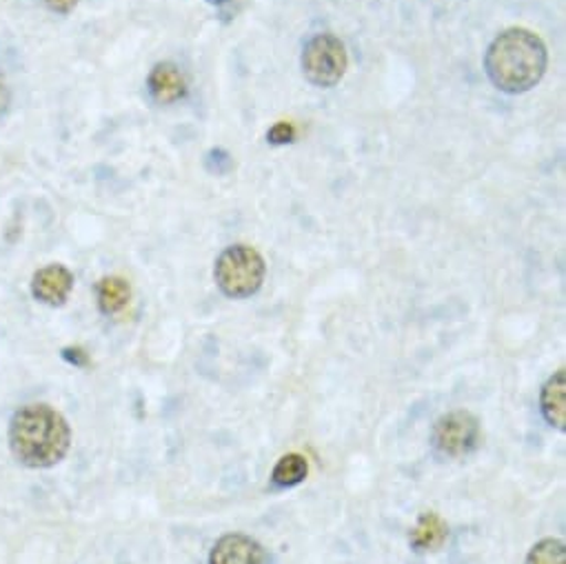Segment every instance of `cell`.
Segmentation results:
<instances>
[{
	"label": "cell",
	"mask_w": 566,
	"mask_h": 564,
	"mask_svg": "<svg viewBox=\"0 0 566 564\" xmlns=\"http://www.w3.org/2000/svg\"><path fill=\"white\" fill-rule=\"evenodd\" d=\"M307 473H310L307 458L301 453H287L275 462V467L271 471V482L277 489H292V487L305 482Z\"/></svg>",
	"instance_id": "cell-12"
},
{
	"label": "cell",
	"mask_w": 566,
	"mask_h": 564,
	"mask_svg": "<svg viewBox=\"0 0 566 564\" xmlns=\"http://www.w3.org/2000/svg\"><path fill=\"white\" fill-rule=\"evenodd\" d=\"M539 409L544 420L557 431L566 429V372L553 374L539 394Z\"/></svg>",
	"instance_id": "cell-9"
},
{
	"label": "cell",
	"mask_w": 566,
	"mask_h": 564,
	"mask_svg": "<svg viewBox=\"0 0 566 564\" xmlns=\"http://www.w3.org/2000/svg\"><path fill=\"white\" fill-rule=\"evenodd\" d=\"M480 422L471 411L458 409L440 416L431 431L433 449L444 458H464L480 445Z\"/></svg>",
	"instance_id": "cell-5"
},
{
	"label": "cell",
	"mask_w": 566,
	"mask_h": 564,
	"mask_svg": "<svg viewBox=\"0 0 566 564\" xmlns=\"http://www.w3.org/2000/svg\"><path fill=\"white\" fill-rule=\"evenodd\" d=\"M546 48L528 30L513 28L502 32L486 50L484 70L489 81L504 94L533 90L546 72Z\"/></svg>",
	"instance_id": "cell-2"
},
{
	"label": "cell",
	"mask_w": 566,
	"mask_h": 564,
	"mask_svg": "<svg viewBox=\"0 0 566 564\" xmlns=\"http://www.w3.org/2000/svg\"><path fill=\"white\" fill-rule=\"evenodd\" d=\"M45 6L54 12V14H70L74 12V8L78 6V0H45Z\"/></svg>",
	"instance_id": "cell-15"
},
{
	"label": "cell",
	"mask_w": 566,
	"mask_h": 564,
	"mask_svg": "<svg viewBox=\"0 0 566 564\" xmlns=\"http://www.w3.org/2000/svg\"><path fill=\"white\" fill-rule=\"evenodd\" d=\"M271 145H290L296 140V129L292 123H275L266 134Z\"/></svg>",
	"instance_id": "cell-14"
},
{
	"label": "cell",
	"mask_w": 566,
	"mask_h": 564,
	"mask_svg": "<svg viewBox=\"0 0 566 564\" xmlns=\"http://www.w3.org/2000/svg\"><path fill=\"white\" fill-rule=\"evenodd\" d=\"M209 564H269V555L258 540L244 533H227L213 544Z\"/></svg>",
	"instance_id": "cell-7"
},
{
	"label": "cell",
	"mask_w": 566,
	"mask_h": 564,
	"mask_svg": "<svg viewBox=\"0 0 566 564\" xmlns=\"http://www.w3.org/2000/svg\"><path fill=\"white\" fill-rule=\"evenodd\" d=\"M266 264L264 258L249 244L227 247L213 267V278L218 290L233 301L251 299L260 292L264 282Z\"/></svg>",
	"instance_id": "cell-3"
},
{
	"label": "cell",
	"mask_w": 566,
	"mask_h": 564,
	"mask_svg": "<svg viewBox=\"0 0 566 564\" xmlns=\"http://www.w3.org/2000/svg\"><path fill=\"white\" fill-rule=\"evenodd\" d=\"M147 90L158 105H171L187 96V81L174 63H158L147 79Z\"/></svg>",
	"instance_id": "cell-8"
},
{
	"label": "cell",
	"mask_w": 566,
	"mask_h": 564,
	"mask_svg": "<svg viewBox=\"0 0 566 564\" xmlns=\"http://www.w3.org/2000/svg\"><path fill=\"white\" fill-rule=\"evenodd\" d=\"M72 447V429L50 405L21 407L10 422V449L30 469L59 464Z\"/></svg>",
	"instance_id": "cell-1"
},
{
	"label": "cell",
	"mask_w": 566,
	"mask_h": 564,
	"mask_svg": "<svg viewBox=\"0 0 566 564\" xmlns=\"http://www.w3.org/2000/svg\"><path fill=\"white\" fill-rule=\"evenodd\" d=\"M447 524L436 513H422L416 529L411 531V546L416 551H433L447 540Z\"/></svg>",
	"instance_id": "cell-11"
},
{
	"label": "cell",
	"mask_w": 566,
	"mask_h": 564,
	"mask_svg": "<svg viewBox=\"0 0 566 564\" xmlns=\"http://www.w3.org/2000/svg\"><path fill=\"white\" fill-rule=\"evenodd\" d=\"M207 3H211V6H222V3H227V0H207Z\"/></svg>",
	"instance_id": "cell-18"
},
{
	"label": "cell",
	"mask_w": 566,
	"mask_h": 564,
	"mask_svg": "<svg viewBox=\"0 0 566 564\" xmlns=\"http://www.w3.org/2000/svg\"><path fill=\"white\" fill-rule=\"evenodd\" d=\"M526 564H566V544L557 537H546L528 551Z\"/></svg>",
	"instance_id": "cell-13"
},
{
	"label": "cell",
	"mask_w": 566,
	"mask_h": 564,
	"mask_svg": "<svg viewBox=\"0 0 566 564\" xmlns=\"http://www.w3.org/2000/svg\"><path fill=\"white\" fill-rule=\"evenodd\" d=\"M8 103H10V92L6 87V81L3 76H0V114H3L8 109Z\"/></svg>",
	"instance_id": "cell-17"
},
{
	"label": "cell",
	"mask_w": 566,
	"mask_h": 564,
	"mask_svg": "<svg viewBox=\"0 0 566 564\" xmlns=\"http://www.w3.org/2000/svg\"><path fill=\"white\" fill-rule=\"evenodd\" d=\"M72 290L74 273L65 264H48L32 278V296L48 307L65 305Z\"/></svg>",
	"instance_id": "cell-6"
},
{
	"label": "cell",
	"mask_w": 566,
	"mask_h": 564,
	"mask_svg": "<svg viewBox=\"0 0 566 564\" xmlns=\"http://www.w3.org/2000/svg\"><path fill=\"white\" fill-rule=\"evenodd\" d=\"M63 358L70 361V363H74V365H78V367L87 365V354H85L83 349H65V352H63Z\"/></svg>",
	"instance_id": "cell-16"
},
{
	"label": "cell",
	"mask_w": 566,
	"mask_h": 564,
	"mask_svg": "<svg viewBox=\"0 0 566 564\" xmlns=\"http://www.w3.org/2000/svg\"><path fill=\"white\" fill-rule=\"evenodd\" d=\"M347 72V50L334 34H316L303 52V74L316 87H334Z\"/></svg>",
	"instance_id": "cell-4"
},
{
	"label": "cell",
	"mask_w": 566,
	"mask_h": 564,
	"mask_svg": "<svg viewBox=\"0 0 566 564\" xmlns=\"http://www.w3.org/2000/svg\"><path fill=\"white\" fill-rule=\"evenodd\" d=\"M96 299H98V310L105 316H116L123 312L132 299V288L125 278L118 275H107L98 282L96 288Z\"/></svg>",
	"instance_id": "cell-10"
}]
</instances>
